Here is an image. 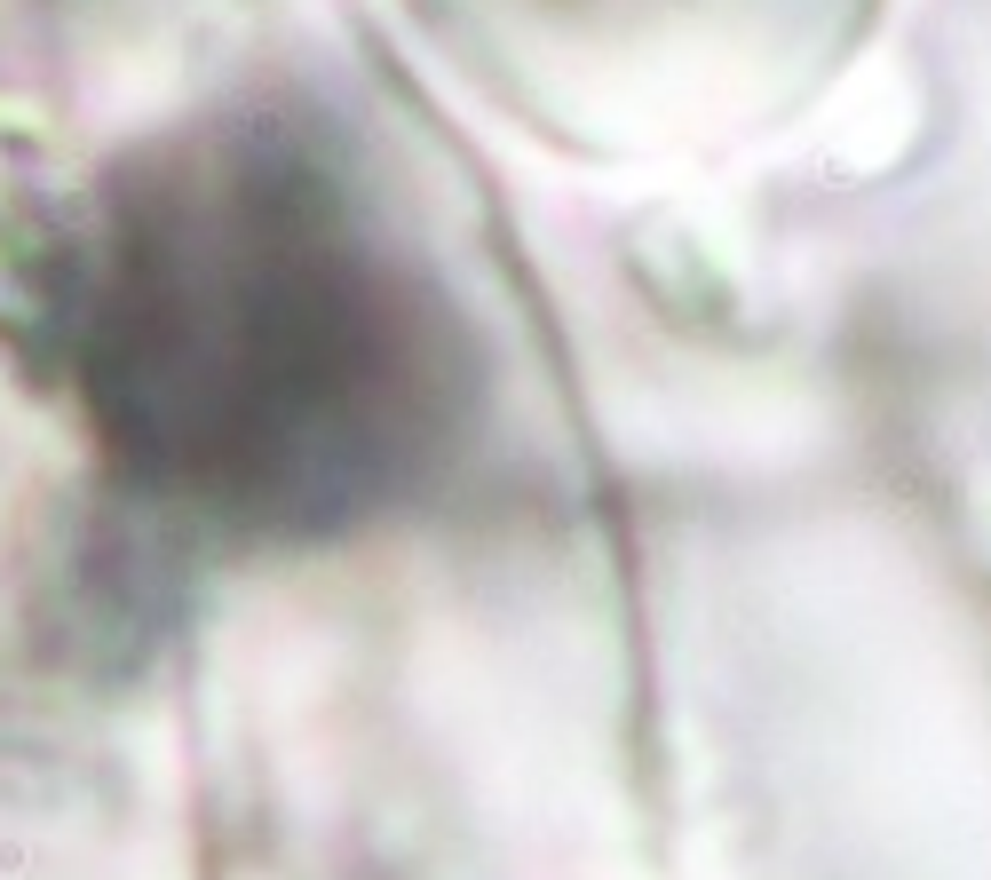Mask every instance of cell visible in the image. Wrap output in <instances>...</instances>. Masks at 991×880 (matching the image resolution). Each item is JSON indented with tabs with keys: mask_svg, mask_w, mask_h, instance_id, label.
<instances>
[{
	"mask_svg": "<svg viewBox=\"0 0 991 880\" xmlns=\"http://www.w3.org/2000/svg\"><path fill=\"white\" fill-rule=\"evenodd\" d=\"M24 333L111 492L222 555L437 508L500 405L492 333L365 143L270 96L111 151L24 262Z\"/></svg>",
	"mask_w": 991,
	"mask_h": 880,
	"instance_id": "cell-1",
	"label": "cell"
}]
</instances>
